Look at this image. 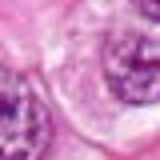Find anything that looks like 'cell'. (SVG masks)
<instances>
[{
    "mask_svg": "<svg viewBox=\"0 0 160 160\" xmlns=\"http://www.w3.org/2000/svg\"><path fill=\"white\" fill-rule=\"evenodd\" d=\"M104 76L124 104L160 100V32L116 28L104 40Z\"/></svg>",
    "mask_w": 160,
    "mask_h": 160,
    "instance_id": "6da1fadb",
    "label": "cell"
},
{
    "mask_svg": "<svg viewBox=\"0 0 160 160\" xmlns=\"http://www.w3.org/2000/svg\"><path fill=\"white\" fill-rule=\"evenodd\" d=\"M48 140V120L32 88L0 64V160H36Z\"/></svg>",
    "mask_w": 160,
    "mask_h": 160,
    "instance_id": "7a4b0ae2",
    "label": "cell"
},
{
    "mask_svg": "<svg viewBox=\"0 0 160 160\" xmlns=\"http://www.w3.org/2000/svg\"><path fill=\"white\" fill-rule=\"evenodd\" d=\"M132 4H136V12H140V16L160 20V0H132Z\"/></svg>",
    "mask_w": 160,
    "mask_h": 160,
    "instance_id": "3957f363",
    "label": "cell"
}]
</instances>
